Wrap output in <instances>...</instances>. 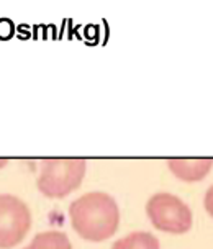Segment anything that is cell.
I'll use <instances>...</instances> for the list:
<instances>
[{
  "label": "cell",
  "instance_id": "6da1fadb",
  "mask_svg": "<svg viewBox=\"0 0 213 249\" xmlns=\"http://www.w3.org/2000/svg\"><path fill=\"white\" fill-rule=\"evenodd\" d=\"M69 216L75 233L92 243L112 238L120 225L118 203L105 192H89L74 200Z\"/></svg>",
  "mask_w": 213,
  "mask_h": 249
},
{
  "label": "cell",
  "instance_id": "7a4b0ae2",
  "mask_svg": "<svg viewBox=\"0 0 213 249\" xmlns=\"http://www.w3.org/2000/svg\"><path fill=\"white\" fill-rule=\"evenodd\" d=\"M146 213L154 228L164 233L184 234L192 228L194 223L192 210L187 203L167 192L154 194L146 203Z\"/></svg>",
  "mask_w": 213,
  "mask_h": 249
},
{
  "label": "cell",
  "instance_id": "3957f363",
  "mask_svg": "<svg viewBox=\"0 0 213 249\" xmlns=\"http://www.w3.org/2000/svg\"><path fill=\"white\" fill-rule=\"evenodd\" d=\"M86 162L75 159L46 161L38 177V189L50 198H63L82 184Z\"/></svg>",
  "mask_w": 213,
  "mask_h": 249
},
{
  "label": "cell",
  "instance_id": "277c9868",
  "mask_svg": "<svg viewBox=\"0 0 213 249\" xmlns=\"http://www.w3.org/2000/svg\"><path fill=\"white\" fill-rule=\"evenodd\" d=\"M32 228V212L21 198L0 194V249L20 244Z\"/></svg>",
  "mask_w": 213,
  "mask_h": 249
},
{
  "label": "cell",
  "instance_id": "5b68a950",
  "mask_svg": "<svg viewBox=\"0 0 213 249\" xmlns=\"http://www.w3.org/2000/svg\"><path fill=\"white\" fill-rule=\"evenodd\" d=\"M212 161L198 159V161H184V159H172L169 161V169L176 177L185 182L202 180L212 169Z\"/></svg>",
  "mask_w": 213,
  "mask_h": 249
},
{
  "label": "cell",
  "instance_id": "8992f818",
  "mask_svg": "<svg viewBox=\"0 0 213 249\" xmlns=\"http://www.w3.org/2000/svg\"><path fill=\"white\" fill-rule=\"evenodd\" d=\"M23 249H72L68 234L63 231H41L33 238V241Z\"/></svg>",
  "mask_w": 213,
  "mask_h": 249
},
{
  "label": "cell",
  "instance_id": "52a82bcc",
  "mask_svg": "<svg viewBox=\"0 0 213 249\" xmlns=\"http://www.w3.org/2000/svg\"><path fill=\"white\" fill-rule=\"evenodd\" d=\"M112 249H161L158 238L148 231H135L113 243Z\"/></svg>",
  "mask_w": 213,
  "mask_h": 249
},
{
  "label": "cell",
  "instance_id": "ba28073f",
  "mask_svg": "<svg viewBox=\"0 0 213 249\" xmlns=\"http://www.w3.org/2000/svg\"><path fill=\"white\" fill-rule=\"evenodd\" d=\"M13 35V26L10 23V20H0V38L7 39Z\"/></svg>",
  "mask_w": 213,
  "mask_h": 249
},
{
  "label": "cell",
  "instance_id": "9c48e42d",
  "mask_svg": "<svg viewBox=\"0 0 213 249\" xmlns=\"http://www.w3.org/2000/svg\"><path fill=\"white\" fill-rule=\"evenodd\" d=\"M205 210L207 213L213 218V185L210 187V189L207 190V194H205Z\"/></svg>",
  "mask_w": 213,
  "mask_h": 249
},
{
  "label": "cell",
  "instance_id": "30bf717a",
  "mask_svg": "<svg viewBox=\"0 0 213 249\" xmlns=\"http://www.w3.org/2000/svg\"><path fill=\"white\" fill-rule=\"evenodd\" d=\"M3 164H5V161H0V167H2V166H3Z\"/></svg>",
  "mask_w": 213,
  "mask_h": 249
}]
</instances>
